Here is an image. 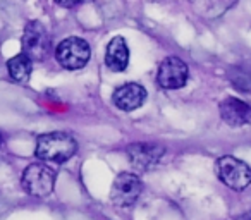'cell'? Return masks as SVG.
Returning <instances> with one entry per match:
<instances>
[{
  "label": "cell",
  "instance_id": "cell-15",
  "mask_svg": "<svg viewBox=\"0 0 251 220\" xmlns=\"http://www.w3.org/2000/svg\"><path fill=\"white\" fill-rule=\"evenodd\" d=\"M237 220H251V210H250V212H246V213H243V215H241Z\"/></svg>",
  "mask_w": 251,
  "mask_h": 220
},
{
  "label": "cell",
  "instance_id": "cell-3",
  "mask_svg": "<svg viewBox=\"0 0 251 220\" xmlns=\"http://www.w3.org/2000/svg\"><path fill=\"white\" fill-rule=\"evenodd\" d=\"M91 57V49L88 42L77 36H69V38L62 40L57 47L55 59L64 69L77 71L83 69L88 64Z\"/></svg>",
  "mask_w": 251,
  "mask_h": 220
},
{
  "label": "cell",
  "instance_id": "cell-12",
  "mask_svg": "<svg viewBox=\"0 0 251 220\" xmlns=\"http://www.w3.org/2000/svg\"><path fill=\"white\" fill-rule=\"evenodd\" d=\"M7 69L9 74L14 81L21 84H26L31 77V71H33V60L29 57H26L25 53H19V55L9 59L7 62Z\"/></svg>",
  "mask_w": 251,
  "mask_h": 220
},
{
  "label": "cell",
  "instance_id": "cell-8",
  "mask_svg": "<svg viewBox=\"0 0 251 220\" xmlns=\"http://www.w3.org/2000/svg\"><path fill=\"white\" fill-rule=\"evenodd\" d=\"M189 76L188 66L179 57H167L162 60L157 73V81L162 88L167 90H179L186 84Z\"/></svg>",
  "mask_w": 251,
  "mask_h": 220
},
{
  "label": "cell",
  "instance_id": "cell-5",
  "mask_svg": "<svg viewBox=\"0 0 251 220\" xmlns=\"http://www.w3.org/2000/svg\"><path fill=\"white\" fill-rule=\"evenodd\" d=\"M141 191H143V184H141L140 177L136 174H131V172H122L112 184L110 199L114 205L121 206V208H127L138 201Z\"/></svg>",
  "mask_w": 251,
  "mask_h": 220
},
{
  "label": "cell",
  "instance_id": "cell-7",
  "mask_svg": "<svg viewBox=\"0 0 251 220\" xmlns=\"http://www.w3.org/2000/svg\"><path fill=\"white\" fill-rule=\"evenodd\" d=\"M164 151V147L157 143H133L126 148L131 165L140 172L151 171L160 162Z\"/></svg>",
  "mask_w": 251,
  "mask_h": 220
},
{
  "label": "cell",
  "instance_id": "cell-13",
  "mask_svg": "<svg viewBox=\"0 0 251 220\" xmlns=\"http://www.w3.org/2000/svg\"><path fill=\"white\" fill-rule=\"evenodd\" d=\"M229 83L241 93H251V67L234 66L229 69Z\"/></svg>",
  "mask_w": 251,
  "mask_h": 220
},
{
  "label": "cell",
  "instance_id": "cell-6",
  "mask_svg": "<svg viewBox=\"0 0 251 220\" xmlns=\"http://www.w3.org/2000/svg\"><path fill=\"white\" fill-rule=\"evenodd\" d=\"M50 49V36L40 21L26 24L23 33V53L31 60H43Z\"/></svg>",
  "mask_w": 251,
  "mask_h": 220
},
{
  "label": "cell",
  "instance_id": "cell-4",
  "mask_svg": "<svg viewBox=\"0 0 251 220\" xmlns=\"http://www.w3.org/2000/svg\"><path fill=\"white\" fill-rule=\"evenodd\" d=\"M23 188L28 195L45 198L53 191L55 186V172L43 164H31L23 172Z\"/></svg>",
  "mask_w": 251,
  "mask_h": 220
},
{
  "label": "cell",
  "instance_id": "cell-1",
  "mask_svg": "<svg viewBox=\"0 0 251 220\" xmlns=\"http://www.w3.org/2000/svg\"><path fill=\"white\" fill-rule=\"evenodd\" d=\"M77 150L76 140L67 133H47L36 141V157L50 164H64L74 157Z\"/></svg>",
  "mask_w": 251,
  "mask_h": 220
},
{
  "label": "cell",
  "instance_id": "cell-2",
  "mask_svg": "<svg viewBox=\"0 0 251 220\" xmlns=\"http://www.w3.org/2000/svg\"><path fill=\"white\" fill-rule=\"evenodd\" d=\"M217 177L230 189H246L251 184V167L236 157H222L215 162Z\"/></svg>",
  "mask_w": 251,
  "mask_h": 220
},
{
  "label": "cell",
  "instance_id": "cell-16",
  "mask_svg": "<svg viewBox=\"0 0 251 220\" xmlns=\"http://www.w3.org/2000/svg\"><path fill=\"white\" fill-rule=\"evenodd\" d=\"M2 145H4V140H2V134H0V147H2Z\"/></svg>",
  "mask_w": 251,
  "mask_h": 220
},
{
  "label": "cell",
  "instance_id": "cell-9",
  "mask_svg": "<svg viewBox=\"0 0 251 220\" xmlns=\"http://www.w3.org/2000/svg\"><path fill=\"white\" fill-rule=\"evenodd\" d=\"M219 108L222 121L230 127H241L251 121V105L236 97H227Z\"/></svg>",
  "mask_w": 251,
  "mask_h": 220
},
{
  "label": "cell",
  "instance_id": "cell-14",
  "mask_svg": "<svg viewBox=\"0 0 251 220\" xmlns=\"http://www.w3.org/2000/svg\"><path fill=\"white\" fill-rule=\"evenodd\" d=\"M84 2H93V0H55L57 5H60V7H66V9L76 7V5L84 4Z\"/></svg>",
  "mask_w": 251,
  "mask_h": 220
},
{
  "label": "cell",
  "instance_id": "cell-11",
  "mask_svg": "<svg viewBox=\"0 0 251 220\" xmlns=\"http://www.w3.org/2000/svg\"><path fill=\"white\" fill-rule=\"evenodd\" d=\"M105 64L114 73H122L129 64V49L122 36H115L108 42L105 52Z\"/></svg>",
  "mask_w": 251,
  "mask_h": 220
},
{
  "label": "cell",
  "instance_id": "cell-10",
  "mask_svg": "<svg viewBox=\"0 0 251 220\" xmlns=\"http://www.w3.org/2000/svg\"><path fill=\"white\" fill-rule=\"evenodd\" d=\"M114 105L124 112H133L147 100V90L138 83H127L114 91Z\"/></svg>",
  "mask_w": 251,
  "mask_h": 220
}]
</instances>
